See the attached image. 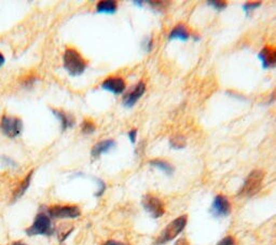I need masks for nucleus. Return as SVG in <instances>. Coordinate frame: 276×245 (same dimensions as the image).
Instances as JSON below:
<instances>
[{
	"instance_id": "nucleus-25",
	"label": "nucleus",
	"mask_w": 276,
	"mask_h": 245,
	"mask_svg": "<svg viewBox=\"0 0 276 245\" xmlns=\"http://www.w3.org/2000/svg\"><path fill=\"white\" fill-rule=\"evenodd\" d=\"M144 47L145 49L147 50V51H151L152 49V39H147L146 41L144 42Z\"/></svg>"
},
{
	"instance_id": "nucleus-4",
	"label": "nucleus",
	"mask_w": 276,
	"mask_h": 245,
	"mask_svg": "<svg viewBox=\"0 0 276 245\" xmlns=\"http://www.w3.org/2000/svg\"><path fill=\"white\" fill-rule=\"evenodd\" d=\"M263 179H264V173L261 170L252 171L245 179L242 188L239 190V196H243V197L255 196L256 193L259 192L261 187H262Z\"/></svg>"
},
{
	"instance_id": "nucleus-17",
	"label": "nucleus",
	"mask_w": 276,
	"mask_h": 245,
	"mask_svg": "<svg viewBox=\"0 0 276 245\" xmlns=\"http://www.w3.org/2000/svg\"><path fill=\"white\" fill-rule=\"evenodd\" d=\"M150 165L151 167H155L159 170L163 171L165 174L168 175H173L174 171H175V169H174L173 165L171 163H169L168 161H164V160H161V159H155V160H151L150 161Z\"/></svg>"
},
{
	"instance_id": "nucleus-5",
	"label": "nucleus",
	"mask_w": 276,
	"mask_h": 245,
	"mask_svg": "<svg viewBox=\"0 0 276 245\" xmlns=\"http://www.w3.org/2000/svg\"><path fill=\"white\" fill-rule=\"evenodd\" d=\"M47 213L54 219H75L81 216V210L77 205H52Z\"/></svg>"
},
{
	"instance_id": "nucleus-12",
	"label": "nucleus",
	"mask_w": 276,
	"mask_h": 245,
	"mask_svg": "<svg viewBox=\"0 0 276 245\" xmlns=\"http://www.w3.org/2000/svg\"><path fill=\"white\" fill-rule=\"evenodd\" d=\"M115 146V143L112 140H105L98 142L95 146H94L91 150V155L93 158H99L103 154L108 153L109 150L112 149Z\"/></svg>"
},
{
	"instance_id": "nucleus-26",
	"label": "nucleus",
	"mask_w": 276,
	"mask_h": 245,
	"mask_svg": "<svg viewBox=\"0 0 276 245\" xmlns=\"http://www.w3.org/2000/svg\"><path fill=\"white\" fill-rule=\"evenodd\" d=\"M174 245H190L189 241L186 239V237H180L179 240H177V242Z\"/></svg>"
},
{
	"instance_id": "nucleus-13",
	"label": "nucleus",
	"mask_w": 276,
	"mask_h": 245,
	"mask_svg": "<svg viewBox=\"0 0 276 245\" xmlns=\"http://www.w3.org/2000/svg\"><path fill=\"white\" fill-rule=\"evenodd\" d=\"M33 174H34V171H31L30 173H28V174L24 177L23 181L20 183L18 188L14 190L13 196H12V202H16V201H18L20 198L24 196V193L27 191L28 187H30V185H31Z\"/></svg>"
},
{
	"instance_id": "nucleus-8",
	"label": "nucleus",
	"mask_w": 276,
	"mask_h": 245,
	"mask_svg": "<svg viewBox=\"0 0 276 245\" xmlns=\"http://www.w3.org/2000/svg\"><path fill=\"white\" fill-rule=\"evenodd\" d=\"M210 213L215 217H226L228 216L231 213V203L228 198L222 196V194H218L213 201Z\"/></svg>"
},
{
	"instance_id": "nucleus-9",
	"label": "nucleus",
	"mask_w": 276,
	"mask_h": 245,
	"mask_svg": "<svg viewBox=\"0 0 276 245\" xmlns=\"http://www.w3.org/2000/svg\"><path fill=\"white\" fill-rule=\"evenodd\" d=\"M145 91H146V84H145L144 81H140L134 89L126 93V95L123 97V105L127 108L134 106L137 103V100L144 95Z\"/></svg>"
},
{
	"instance_id": "nucleus-18",
	"label": "nucleus",
	"mask_w": 276,
	"mask_h": 245,
	"mask_svg": "<svg viewBox=\"0 0 276 245\" xmlns=\"http://www.w3.org/2000/svg\"><path fill=\"white\" fill-rule=\"evenodd\" d=\"M170 145L174 149H183L186 147V140L180 135L173 136L170 141Z\"/></svg>"
},
{
	"instance_id": "nucleus-21",
	"label": "nucleus",
	"mask_w": 276,
	"mask_h": 245,
	"mask_svg": "<svg viewBox=\"0 0 276 245\" xmlns=\"http://www.w3.org/2000/svg\"><path fill=\"white\" fill-rule=\"evenodd\" d=\"M217 245H235V240L233 239V236H226L223 237L221 241L218 242Z\"/></svg>"
},
{
	"instance_id": "nucleus-2",
	"label": "nucleus",
	"mask_w": 276,
	"mask_h": 245,
	"mask_svg": "<svg viewBox=\"0 0 276 245\" xmlns=\"http://www.w3.org/2000/svg\"><path fill=\"white\" fill-rule=\"evenodd\" d=\"M27 235H46L50 236L54 234V227L52 224V218L46 212H39L33 221L30 228L25 230Z\"/></svg>"
},
{
	"instance_id": "nucleus-11",
	"label": "nucleus",
	"mask_w": 276,
	"mask_h": 245,
	"mask_svg": "<svg viewBox=\"0 0 276 245\" xmlns=\"http://www.w3.org/2000/svg\"><path fill=\"white\" fill-rule=\"evenodd\" d=\"M125 81L120 77H110L101 83V88L113 94H121L125 90Z\"/></svg>"
},
{
	"instance_id": "nucleus-14",
	"label": "nucleus",
	"mask_w": 276,
	"mask_h": 245,
	"mask_svg": "<svg viewBox=\"0 0 276 245\" xmlns=\"http://www.w3.org/2000/svg\"><path fill=\"white\" fill-rule=\"evenodd\" d=\"M52 112L55 114V117L59 119V121L61 122V126H62V130L63 131H65V130H67L69 128H72L75 125V119L74 117H71L70 114L66 113L63 110H56V109H53Z\"/></svg>"
},
{
	"instance_id": "nucleus-23",
	"label": "nucleus",
	"mask_w": 276,
	"mask_h": 245,
	"mask_svg": "<svg viewBox=\"0 0 276 245\" xmlns=\"http://www.w3.org/2000/svg\"><path fill=\"white\" fill-rule=\"evenodd\" d=\"M128 138H129V141L133 144L136 142V138H137V130L136 129L130 130V131L128 132Z\"/></svg>"
},
{
	"instance_id": "nucleus-15",
	"label": "nucleus",
	"mask_w": 276,
	"mask_h": 245,
	"mask_svg": "<svg viewBox=\"0 0 276 245\" xmlns=\"http://www.w3.org/2000/svg\"><path fill=\"white\" fill-rule=\"evenodd\" d=\"M189 37H190V34H189L188 28L183 24H179V25L174 27L169 36V38L171 40H173V39L187 40V39H189Z\"/></svg>"
},
{
	"instance_id": "nucleus-24",
	"label": "nucleus",
	"mask_w": 276,
	"mask_h": 245,
	"mask_svg": "<svg viewBox=\"0 0 276 245\" xmlns=\"http://www.w3.org/2000/svg\"><path fill=\"white\" fill-rule=\"evenodd\" d=\"M103 245H128V244L119 242V241H114V240H109V241H106Z\"/></svg>"
},
{
	"instance_id": "nucleus-16",
	"label": "nucleus",
	"mask_w": 276,
	"mask_h": 245,
	"mask_svg": "<svg viewBox=\"0 0 276 245\" xmlns=\"http://www.w3.org/2000/svg\"><path fill=\"white\" fill-rule=\"evenodd\" d=\"M118 9V4L112 0H105V2H99L96 6V11L98 13H108L113 14Z\"/></svg>"
},
{
	"instance_id": "nucleus-27",
	"label": "nucleus",
	"mask_w": 276,
	"mask_h": 245,
	"mask_svg": "<svg viewBox=\"0 0 276 245\" xmlns=\"http://www.w3.org/2000/svg\"><path fill=\"white\" fill-rule=\"evenodd\" d=\"M4 64H5V56L0 53V67H2Z\"/></svg>"
},
{
	"instance_id": "nucleus-10",
	"label": "nucleus",
	"mask_w": 276,
	"mask_h": 245,
	"mask_svg": "<svg viewBox=\"0 0 276 245\" xmlns=\"http://www.w3.org/2000/svg\"><path fill=\"white\" fill-rule=\"evenodd\" d=\"M259 60L262 63V67L274 68L276 67V48L275 47H264L258 54Z\"/></svg>"
},
{
	"instance_id": "nucleus-6",
	"label": "nucleus",
	"mask_w": 276,
	"mask_h": 245,
	"mask_svg": "<svg viewBox=\"0 0 276 245\" xmlns=\"http://www.w3.org/2000/svg\"><path fill=\"white\" fill-rule=\"evenodd\" d=\"M0 130L7 138L16 139L23 131V122L18 117L3 116L2 122H0Z\"/></svg>"
},
{
	"instance_id": "nucleus-28",
	"label": "nucleus",
	"mask_w": 276,
	"mask_h": 245,
	"mask_svg": "<svg viewBox=\"0 0 276 245\" xmlns=\"http://www.w3.org/2000/svg\"><path fill=\"white\" fill-rule=\"evenodd\" d=\"M11 245H28V244H25L23 242H13Z\"/></svg>"
},
{
	"instance_id": "nucleus-22",
	"label": "nucleus",
	"mask_w": 276,
	"mask_h": 245,
	"mask_svg": "<svg viewBox=\"0 0 276 245\" xmlns=\"http://www.w3.org/2000/svg\"><path fill=\"white\" fill-rule=\"evenodd\" d=\"M260 5H261L260 3H247V4L244 5L243 8H244V10H245L246 12H248V11L251 10V9L258 8V7H260Z\"/></svg>"
},
{
	"instance_id": "nucleus-20",
	"label": "nucleus",
	"mask_w": 276,
	"mask_h": 245,
	"mask_svg": "<svg viewBox=\"0 0 276 245\" xmlns=\"http://www.w3.org/2000/svg\"><path fill=\"white\" fill-rule=\"evenodd\" d=\"M208 4L210 6H213L214 8L217 9L218 11H221V10L227 8V3H224V2H217V0H213V2H208Z\"/></svg>"
},
{
	"instance_id": "nucleus-1",
	"label": "nucleus",
	"mask_w": 276,
	"mask_h": 245,
	"mask_svg": "<svg viewBox=\"0 0 276 245\" xmlns=\"http://www.w3.org/2000/svg\"><path fill=\"white\" fill-rule=\"evenodd\" d=\"M64 67L71 76H79L84 73L86 69V62L77 50L67 48L63 56Z\"/></svg>"
},
{
	"instance_id": "nucleus-19",
	"label": "nucleus",
	"mask_w": 276,
	"mask_h": 245,
	"mask_svg": "<svg viewBox=\"0 0 276 245\" xmlns=\"http://www.w3.org/2000/svg\"><path fill=\"white\" fill-rule=\"evenodd\" d=\"M96 127L91 120H84L81 125V131L84 134H92L95 132Z\"/></svg>"
},
{
	"instance_id": "nucleus-3",
	"label": "nucleus",
	"mask_w": 276,
	"mask_h": 245,
	"mask_svg": "<svg viewBox=\"0 0 276 245\" xmlns=\"http://www.w3.org/2000/svg\"><path fill=\"white\" fill-rule=\"evenodd\" d=\"M187 220H188V217L186 215H183V216H180V217L174 219L172 222H170V224L165 227L162 233L160 234L158 239L156 240L155 244L156 245H163V244L175 239V237L179 233L183 232V230L185 229V227L187 225Z\"/></svg>"
},
{
	"instance_id": "nucleus-7",
	"label": "nucleus",
	"mask_w": 276,
	"mask_h": 245,
	"mask_svg": "<svg viewBox=\"0 0 276 245\" xmlns=\"http://www.w3.org/2000/svg\"><path fill=\"white\" fill-rule=\"evenodd\" d=\"M143 206L145 207L152 218L162 217L165 213V206L161 199L157 198L152 194H146L143 198Z\"/></svg>"
}]
</instances>
